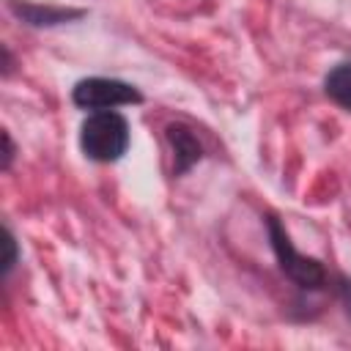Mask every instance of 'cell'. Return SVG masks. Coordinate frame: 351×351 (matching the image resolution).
<instances>
[{"instance_id": "cell-1", "label": "cell", "mask_w": 351, "mask_h": 351, "mask_svg": "<svg viewBox=\"0 0 351 351\" xmlns=\"http://www.w3.org/2000/svg\"><path fill=\"white\" fill-rule=\"evenodd\" d=\"M82 154L93 162H115L129 148V123L115 110H96L80 129Z\"/></svg>"}, {"instance_id": "cell-2", "label": "cell", "mask_w": 351, "mask_h": 351, "mask_svg": "<svg viewBox=\"0 0 351 351\" xmlns=\"http://www.w3.org/2000/svg\"><path fill=\"white\" fill-rule=\"evenodd\" d=\"M266 228H269V239H271V250L277 255V263L280 269L304 291H318L326 285V271L324 266L315 261V258H307L302 252H296V247L291 244L285 228L280 225L277 217H269L266 219Z\"/></svg>"}, {"instance_id": "cell-3", "label": "cell", "mask_w": 351, "mask_h": 351, "mask_svg": "<svg viewBox=\"0 0 351 351\" xmlns=\"http://www.w3.org/2000/svg\"><path fill=\"white\" fill-rule=\"evenodd\" d=\"M71 99L77 107L82 110H112L121 104H140L143 93L121 80H110V77H88L80 80L71 90Z\"/></svg>"}, {"instance_id": "cell-4", "label": "cell", "mask_w": 351, "mask_h": 351, "mask_svg": "<svg viewBox=\"0 0 351 351\" xmlns=\"http://www.w3.org/2000/svg\"><path fill=\"white\" fill-rule=\"evenodd\" d=\"M167 140H170V145L176 151V173L178 176L186 173L203 156V148H200L197 137L186 126H181V123H170L167 126Z\"/></svg>"}, {"instance_id": "cell-5", "label": "cell", "mask_w": 351, "mask_h": 351, "mask_svg": "<svg viewBox=\"0 0 351 351\" xmlns=\"http://www.w3.org/2000/svg\"><path fill=\"white\" fill-rule=\"evenodd\" d=\"M8 8L25 19L27 25H58V22H66V19H74V16H82V11H74V8H52V5H36V3H19V0H8Z\"/></svg>"}, {"instance_id": "cell-6", "label": "cell", "mask_w": 351, "mask_h": 351, "mask_svg": "<svg viewBox=\"0 0 351 351\" xmlns=\"http://www.w3.org/2000/svg\"><path fill=\"white\" fill-rule=\"evenodd\" d=\"M324 90H326V96L332 101H337L340 107L351 110V63L335 66L324 80Z\"/></svg>"}, {"instance_id": "cell-7", "label": "cell", "mask_w": 351, "mask_h": 351, "mask_svg": "<svg viewBox=\"0 0 351 351\" xmlns=\"http://www.w3.org/2000/svg\"><path fill=\"white\" fill-rule=\"evenodd\" d=\"M3 247H5V255H3V271L8 274V271L14 269V263H16V241H14L11 230H5V236H3Z\"/></svg>"}, {"instance_id": "cell-8", "label": "cell", "mask_w": 351, "mask_h": 351, "mask_svg": "<svg viewBox=\"0 0 351 351\" xmlns=\"http://www.w3.org/2000/svg\"><path fill=\"white\" fill-rule=\"evenodd\" d=\"M3 143H5V154H3V167L8 170V165H11V156H14V145H11V137H8V132L3 134Z\"/></svg>"}]
</instances>
